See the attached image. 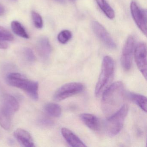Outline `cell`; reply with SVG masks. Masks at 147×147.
Wrapping results in <instances>:
<instances>
[{"mask_svg":"<svg viewBox=\"0 0 147 147\" xmlns=\"http://www.w3.org/2000/svg\"><path fill=\"white\" fill-rule=\"evenodd\" d=\"M101 108L107 117L119 110L124 99L125 92L123 82L118 81L110 85L103 93Z\"/></svg>","mask_w":147,"mask_h":147,"instance_id":"6da1fadb","label":"cell"},{"mask_svg":"<svg viewBox=\"0 0 147 147\" xmlns=\"http://www.w3.org/2000/svg\"><path fill=\"white\" fill-rule=\"evenodd\" d=\"M6 81L10 86L24 91L33 100H38V84L37 82L28 80L18 73L8 74L6 77Z\"/></svg>","mask_w":147,"mask_h":147,"instance_id":"7a4b0ae2","label":"cell"},{"mask_svg":"<svg viewBox=\"0 0 147 147\" xmlns=\"http://www.w3.org/2000/svg\"><path fill=\"white\" fill-rule=\"evenodd\" d=\"M115 63L113 59L106 56L102 62L101 72L95 88V95L99 97L111 85L113 80Z\"/></svg>","mask_w":147,"mask_h":147,"instance_id":"3957f363","label":"cell"},{"mask_svg":"<svg viewBox=\"0 0 147 147\" xmlns=\"http://www.w3.org/2000/svg\"><path fill=\"white\" fill-rule=\"evenodd\" d=\"M128 111L129 106L125 104L114 114L107 117L105 126L106 132L108 136H114L120 132Z\"/></svg>","mask_w":147,"mask_h":147,"instance_id":"277c9868","label":"cell"},{"mask_svg":"<svg viewBox=\"0 0 147 147\" xmlns=\"http://www.w3.org/2000/svg\"><path fill=\"white\" fill-rule=\"evenodd\" d=\"M84 89V85L82 83L75 82L67 83L57 90L54 94V100L56 101H61L80 93Z\"/></svg>","mask_w":147,"mask_h":147,"instance_id":"5b68a950","label":"cell"},{"mask_svg":"<svg viewBox=\"0 0 147 147\" xmlns=\"http://www.w3.org/2000/svg\"><path fill=\"white\" fill-rule=\"evenodd\" d=\"M91 26L94 34L107 48L111 50L116 49V43L102 25L97 21H93L91 23Z\"/></svg>","mask_w":147,"mask_h":147,"instance_id":"8992f818","label":"cell"},{"mask_svg":"<svg viewBox=\"0 0 147 147\" xmlns=\"http://www.w3.org/2000/svg\"><path fill=\"white\" fill-rule=\"evenodd\" d=\"M135 42L134 38H128L123 47L121 62L122 67L125 71H129L131 67Z\"/></svg>","mask_w":147,"mask_h":147,"instance_id":"52a82bcc","label":"cell"},{"mask_svg":"<svg viewBox=\"0 0 147 147\" xmlns=\"http://www.w3.org/2000/svg\"><path fill=\"white\" fill-rule=\"evenodd\" d=\"M130 10L131 16L136 24L143 33L146 36L147 12L146 10L141 9L134 1H132L131 3Z\"/></svg>","mask_w":147,"mask_h":147,"instance_id":"ba28073f","label":"cell"},{"mask_svg":"<svg viewBox=\"0 0 147 147\" xmlns=\"http://www.w3.org/2000/svg\"><path fill=\"white\" fill-rule=\"evenodd\" d=\"M136 64L139 71L147 79V49L146 44L140 43L136 47L134 52Z\"/></svg>","mask_w":147,"mask_h":147,"instance_id":"9c48e42d","label":"cell"},{"mask_svg":"<svg viewBox=\"0 0 147 147\" xmlns=\"http://www.w3.org/2000/svg\"><path fill=\"white\" fill-rule=\"evenodd\" d=\"M38 54L44 61H49L51 53V47L48 38L42 36L38 38L36 43Z\"/></svg>","mask_w":147,"mask_h":147,"instance_id":"30bf717a","label":"cell"},{"mask_svg":"<svg viewBox=\"0 0 147 147\" xmlns=\"http://www.w3.org/2000/svg\"><path fill=\"white\" fill-rule=\"evenodd\" d=\"M19 108L18 101L15 97L8 94H5L3 95L1 109L13 115L18 111Z\"/></svg>","mask_w":147,"mask_h":147,"instance_id":"8fae6325","label":"cell"},{"mask_svg":"<svg viewBox=\"0 0 147 147\" xmlns=\"http://www.w3.org/2000/svg\"><path fill=\"white\" fill-rule=\"evenodd\" d=\"M14 136L22 146L26 147H35L34 141L31 135L26 130L17 129L14 132Z\"/></svg>","mask_w":147,"mask_h":147,"instance_id":"7c38bea8","label":"cell"},{"mask_svg":"<svg viewBox=\"0 0 147 147\" xmlns=\"http://www.w3.org/2000/svg\"><path fill=\"white\" fill-rule=\"evenodd\" d=\"M61 133L67 142L72 147H85L86 145L74 132L69 129L63 128Z\"/></svg>","mask_w":147,"mask_h":147,"instance_id":"4fadbf2b","label":"cell"},{"mask_svg":"<svg viewBox=\"0 0 147 147\" xmlns=\"http://www.w3.org/2000/svg\"><path fill=\"white\" fill-rule=\"evenodd\" d=\"M81 120L89 129L94 131H98L100 127L98 118L95 115L89 113H82L80 115Z\"/></svg>","mask_w":147,"mask_h":147,"instance_id":"5bb4252c","label":"cell"},{"mask_svg":"<svg viewBox=\"0 0 147 147\" xmlns=\"http://www.w3.org/2000/svg\"><path fill=\"white\" fill-rule=\"evenodd\" d=\"M129 98L137 105L144 111L147 112V98L144 95L134 93L128 94Z\"/></svg>","mask_w":147,"mask_h":147,"instance_id":"9a60e30c","label":"cell"},{"mask_svg":"<svg viewBox=\"0 0 147 147\" xmlns=\"http://www.w3.org/2000/svg\"><path fill=\"white\" fill-rule=\"evenodd\" d=\"M12 115L6 111L0 109V125L6 130H9L11 126Z\"/></svg>","mask_w":147,"mask_h":147,"instance_id":"2e32d148","label":"cell"},{"mask_svg":"<svg viewBox=\"0 0 147 147\" xmlns=\"http://www.w3.org/2000/svg\"><path fill=\"white\" fill-rule=\"evenodd\" d=\"M96 2L101 11L110 19L115 18V12L106 0H96Z\"/></svg>","mask_w":147,"mask_h":147,"instance_id":"e0dca14e","label":"cell"},{"mask_svg":"<svg viewBox=\"0 0 147 147\" xmlns=\"http://www.w3.org/2000/svg\"><path fill=\"white\" fill-rule=\"evenodd\" d=\"M11 27L13 32L17 36L26 39L30 38L29 35L26 32L25 29L18 21H12L11 24Z\"/></svg>","mask_w":147,"mask_h":147,"instance_id":"ac0fdd59","label":"cell"},{"mask_svg":"<svg viewBox=\"0 0 147 147\" xmlns=\"http://www.w3.org/2000/svg\"><path fill=\"white\" fill-rule=\"evenodd\" d=\"M45 111L47 114L54 117H58L61 114V107L55 103H48L45 105Z\"/></svg>","mask_w":147,"mask_h":147,"instance_id":"d6986e66","label":"cell"},{"mask_svg":"<svg viewBox=\"0 0 147 147\" xmlns=\"http://www.w3.org/2000/svg\"><path fill=\"white\" fill-rule=\"evenodd\" d=\"M72 34L70 31L64 30L59 33L57 36L58 42L62 44H65L72 38Z\"/></svg>","mask_w":147,"mask_h":147,"instance_id":"ffe728a7","label":"cell"},{"mask_svg":"<svg viewBox=\"0 0 147 147\" xmlns=\"http://www.w3.org/2000/svg\"><path fill=\"white\" fill-rule=\"evenodd\" d=\"M14 40L12 34L5 28L0 26V40L12 42Z\"/></svg>","mask_w":147,"mask_h":147,"instance_id":"44dd1931","label":"cell"},{"mask_svg":"<svg viewBox=\"0 0 147 147\" xmlns=\"http://www.w3.org/2000/svg\"><path fill=\"white\" fill-rule=\"evenodd\" d=\"M31 15L32 21L35 27L37 29H42L43 26V21L41 15L34 11H32Z\"/></svg>","mask_w":147,"mask_h":147,"instance_id":"7402d4cb","label":"cell"},{"mask_svg":"<svg viewBox=\"0 0 147 147\" xmlns=\"http://www.w3.org/2000/svg\"><path fill=\"white\" fill-rule=\"evenodd\" d=\"M24 55L26 60L30 62H33L36 60V57L32 50L30 48L24 49Z\"/></svg>","mask_w":147,"mask_h":147,"instance_id":"603a6c76","label":"cell"},{"mask_svg":"<svg viewBox=\"0 0 147 147\" xmlns=\"http://www.w3.org/2000/svg\"><path fill=\"white\" fill-rule=\"evenodd\" d=\"M39 123L42 125L45 126H51L53 124V121H51V119L48 118H45L40 119L39 120Z\"/></svg>","mask_w":147,"mask_h":147,"instance_id":"cb8c5ba5","label":"cell"},{"mask_svg":"<svg viewBox=\"0 0 147 147\" xmlns=\"http://www.w3.org/2000/svg\"><path fill=\"white\" fill-rule=\"evenodd\" d=\"M8 48V44L7 41L0 40V49H6Z\"/></svg>","mask_w":147,"mask_h":147,"instance_id":"d4e9b609","label":"cell"},{"mask_svg":"<svg viewBox=\"0 0 147 147\" xmlns=\"http://www.w3.org/2000/svg\"><path fill=\"white\" fill-rule=\"evenodd\" d=\"M5 12V9L3 6L0 4V16L3 15Z\"/></svg>","mask_w":147,"mask_h":147,"instance_id":"484cf974","label":"cell"},{"mask_svg":"<svg viewBox=\"0 0 147 147\" xmlns=\"http://www.w3.org/2000/svg\"><path fill=\"white\" fill-rule=\"evenodd\" d=\"M55 1L61 3H63L65 2V0H55Z\"/></svg>","mask_w":147,"mask_h":147,"instance_id":"4316f807","label":"cell"}]
</instances>
